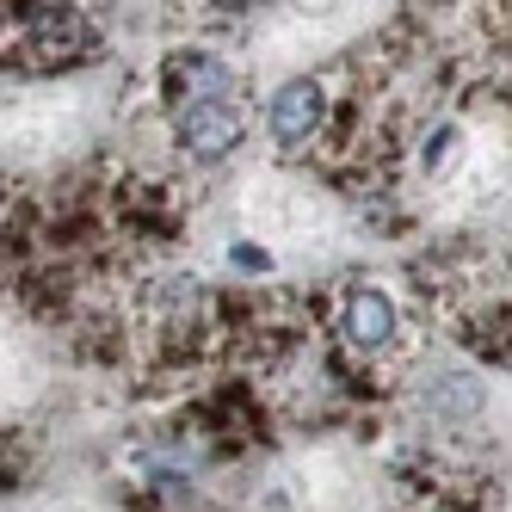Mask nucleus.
I'll return each instance as SVG.
<instances>
[{"label": "nucleus", "mask_w": 512, "mask_h": 512, "mask_svg": "<svg viewBox=\"0 0 512 512\" xmlns=\"http://www.w3.org/2000/svg\"><path fill=\"white\" fill-rule=\"evenodd\" d=\"M266 130H272V142H278V155H303L309 142L327 130V87H321L315 75L284 81V87L272 93V105H266Z\"/></svg>", "instance_id": "obj_1"}, {"label": "nucleus", "mask_w": 512, "mask_h": 512, "mask_svg": "<svg viewBox=\"0 0 512 512\" xmlns=\"http://www.w3.org/2000/svg\"><path fill=\"white\" fill-rule=\"evenodd\" d=\"M173 136L192 161H223L241 149L247 118L235 112L229 99H204V105H173Z\"/></svg>", "instance_id": "obj_2"}, {"label": "nucleus", "mask_w": 512, "mask_h": 512, "mask_svg": "<svg viewBox=\"0 0 512 512\" xmlns=\"http://www.w3.org/2000/svg\"><path fill=\"white\" fill-rule=\"evenodd\" d=\"M340 340L352 352H383L395 340V303L377 284H352L340 297Z\"/></svg>", "instance_id": "obj_3"}, {"label": "nucleus", "mask_w": 512, "mask_h": 512, "mask_svg": "<svg viewBox=\"0 0 512 512\" xmlns=\"http://www.w3.org/2000/svg\"><path fill=\"white\" fill-rule=\"evenodd\" d=\"M167 87H173V105H204V99H229L235 75H229V62H216L210 50H186L167 68Z\"/></svg>", "instance_id": "obj_4"}]
</instances>
